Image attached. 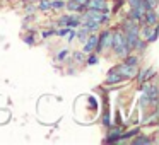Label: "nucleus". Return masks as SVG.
Segmentation results:
<instances>
[{"mask_svg": "<svg viewBox=\"0 0 159 145\" xmlns=\"http://www.w3.org/2000/svg\"><path fill=\"white\" fill-rule=\"evenodd\" d=\"M87 34H89V33H87V31H86V29H84V28L80 29V31H77V33H75V36H77V38H79V39H82V41H84V39H86V38H87Z\"/></svg>", "mask_w": 159, "mask_h": 145, "instance_id": "6ab92c4d", "label": "nucleus"}, {"mask_svg": "<svg viewBox=\"0 0 159 145\" xmlns=\"http://www.w3.org/2000/svg\"><path fill=\"white\" fill-rule=\"evenodd\" d=\"M123 80V77L120 75V73L116 72V70H111L110 73H108V77H106V84L108 86H113V84H118V82H121Z\"/></svg>", "mask_w": 159, "mask_h": 145, "instance_id": "0eeeda50", "label": "nucleus"}, {"mask_svg": "<svg viewBox=\"0 0 159 145\" xmlns=\"http://www.w3.org/2000/svg\"><path fill=\"white\" fill-rule=\"evenodd\" d=\"M52 34H55L53 29H52V31H45V33H43V38H48V36H52Z\"/></svg>", "mask_w": 159, "mask_h": 145, "instance_id": "393cba45", "label": "nucleus"}, {"mask_svg": "<svg viewBox=\"0 0 159 145\" xmlns=\"http://www.w3.org/2000/svg\"><path fill=\"white\" fill-rule=\"evenodd\" d=\"M87 63H89V65H94V63H98V58L96 56H89V58H87Z\"/></svg>", "mask_w": 159, "mask_h": 145, "instance_id": "5701e85b", "label": "nucleus"}, {"mask_svg": "<svg viewBox=\"0 0 159 145\" xmlns=\"http://www.w3.org/2000/svg\"><path fill=\"white\" fill-rule=\"evenodd\" d=\"M137 133H139V130H132V131H128V133H125V135H120V140H118V142L130 140V138H132V137H135Z\"/></svg>", "mask_w": 159, "mask_h": 145, "instance_id": "dca6fc26", "label": "nucleus"}, {"mask_svg": "<svg viewBox=\"0 0 159 145\" xmlns=\"http://www.w3.org/2000/svg\"><path fill=\"white\" fill-rule=\"evenodd\" d=\"M120 135H121V130H120V128H116L115 131H111V133L108 135L106 142H116V140H120Z\"/></svg>", "mask_w": 159, "mask_h": 145, "instance_id": "ddd939ff", "label": "nucleus"}, {"mask_svg": "<svg viewBox=\"0 0 159 145\" xmlns=\"http://www.w3.org/2000/svg\"><path fill=\"white\" fill-rule=\"evenodd\" d=\"M115 70H116L123 79H132V77L135 75V72H137V68H135L134 65H128V63H121V65L115 67Z\"/></svg>", "mask_w": 159, "mask_h": 145, "instance_id": "f03ea898", "label": "nucleus"}, {"mask_svg": "<svg viewBox=\"0 0 159 145\" xmlns=\"http://www.w3.org/2000/svg\"><path fill=\"white\" fill-rule=\"evenodd\" d=\"M111 48H113V51L116 53L118 56H125V55L130 53L127 43H125V36L121 31L111 33Z\"/></svg>", "mask_w": 159, "mask_h": 145, "instance_id": "f257e3e1", "label": "nucleus"}, {"mask_svg": "<svg viewBox=\"0 0 159 145\" xmlns=\"http://www.w3.org/2000/svg\"><path fill=\"white\" fill-rule=\"evenodd\" d=\"M38 9H39V11H48V9H50V0H41L39 5H38Z\"/></svg>", "mask_w": 159, "mask_h": 145, "instance_id": "a211bd4d", "label": "nucleus"}, {"mask_svg": "<svg viewBox=\"0 0 159 145\" xmlns=\"http://www.w3.org/2000/svg\"><path fill=\"white\" fill-rule=\"evenodd\" d=\"M86 7L94 9V11H103V12H106V11H108V4H106V0H87Z\"/></svg>", "mask_w": 159, "mask_h": 145, "instance_id": "423d86ee", "label": "nucleus"}, {"mask_svg": "<svg viewBox=\"0 0 159 145\" xmlns=\"http://www.w3.org/2000/svg\"><path fill=\"white\" fill-rule=\"evenodd\" d=\"M84 29H86L87 33H94V31H98V28H99V22H96V21H91V19H84V26H82Z\"/></svg>", "mask_w": 159, "mask_h": 145, "instance_id": "9d476101", "label": "nucleus"}, {"mask_svg": "<svg viewBox=\"0 0 159 145\" xmlns=\"http://www.w3.org/2000/svg\"><path fill=\"white\" fill-rule=\"evenodd\" d=\"M63 7H65V2L63 0H53V2H50V9L58 11V9H63Z\"/></svg>", "mask_w": 159, "mask_h": 145, "instance_id": "4468645a", "label": "nucleus"}, {"mask_svg": "<svg viewBox=\"0 0 159 145\" xmlns=\"http://www.w3.org/2000/svg\"><path fill=\"white\" fill-rule=\"evenodd\" d=\"M84 19H91V21H96V22H99V24H103V22L108 21V14H106V12H103V11H94V9H89V12L84 15Z\"/></svg>", "mask_w": 159, "mask_h": 145, "instance_id": "7ed1b4c3", "label": "nucleus"}, {"mask_svg": "<svg viewBox=\"0 0 159 145\" xmlns=\"http://www.w3.org/2000/svg\"><path fill=\"white\" fill-rule=\"evenodd\" d=\"M96 45H98V38H96V36H89V38H86L84 51L89 53V51H93V50H96Z\"/></svg>", "mask_w": 159, "mask_h": 145, "instance_id": "6e6552de", "label": "nucleus"}, {"mask_svg": "<svg viewBox=\"0 0 159 145\" xmlns=\"http://www.w3.org/2000/svg\"><path fill=\"white\" fill-rule=\"evenodd\" d=\"M128 2H130V7H132V9H135V11H139L142 15H144L145 9H144V4H142V0H128Z\"/></svg>", "mask_w": 159, "mask_h": 145, "instance_id": "9b49d317", "label": "nucleus"}, {"mask_svg": "<svg viewBox=\"0 0 159 145\" xmlns=\"http://www.w3.org/2000/svg\"><path fill=\"white\" fill-rule=\"evenodd\" d=\"M149 138L147 137H144V135H140V138H135L134 140V145H140V143H149Z\"/></svg>", "mask_w": 159, "mask_h": 145, "instance_id": "f3484780", "label": "nucleus"}, {"mask_svg": "<svg viewBox=\"0 0 159 145\" xmlns=\"http://www.w3.org/2000/svg\"><path fill=\"white\" fill-rule=\"evenodd\" d=\"M156 21H157V12L156 9H147L142 15V22H145L147 26H156Z\"/></svg>", "mask_w": 159, "mask_h": 145, "instance_id": "39448f33", "label": "nucleus"}, {"mask_svg": "<svg viewBox=\"0 0 159 145\" xmlns=\"http://www.w3.org/2000/svg\"><path fill=\"white\" fill-rule=\"evenodd\" d=\"M67 55H69V50H62V51H58V56H57V58H58V60H65Z\"/></svg>", "mask_w": 159, "mask_h": 145, "instance_id": "4be33fe9", "label": "nucleus"}, {"mask_svg": "<svg viewBox=\"0 0 159 145\" xmlns=\"http://www.w3.org/2000/svg\"><path fill=\"white\" fill-rule=\"evenodd\" d=\"M55 33H57L58 36H67V34L70 33V28H67V26H63L62 29H58V31H55Z\"/></svg>", "mask_w": 159, "mask_h": 145, "instance_id": "412c9836", "label": "nucleus"}, {"mask_svg": "<svg viewBox=\"0 0 159 145\" xmlns=\"http://www.w3.org/2000/svg\"><path fill=\"white\" fill-rule=\"evenodd\" d=\"M127 58H125V63H128V65H137V56H128V55H125Z\"/></svg>", "mask_w": 159, "mask_h": 145, "instance_id": "aec40b11", "label": "nucleus"}, {"mask_svg": "<svg viewBox=\"0 0 159 145\" xmlns=\"http://www.w3.org/2000/svg\"><path fill=\"white\" fill-rule=\"evenodd\" d=\"M65 26H67V28H70V29L79 28V26H80V19H79V17H74V15H69V19H67Z\"/></svg>", "mask_w": 159, "mask_h": 145, "instance_id": "f8f14e48", "label": "nucleus"}, {"mask_svg": "<svg viewBox=\"0 0 159 145\" xmlns=\"http://www.w3.org/2000/svg\"><path fill=\"white\" fill-rule=\"evenodd\" d=\"M110 46H111V31L101 33L99 39H98V45H96V50L98 51H103L104 48H110Z\"/></svg>", "mask_w": 159, "mask_h": 145, "instance_id": "20e7f679", "label": "nucleus"}, {"mask_svg": "<svg viewBox=\"0 0 159 145\" xmlns=\"http://www.w3.org/2000/svg\"><path fill=\"white\" fill-rule=\"evenodd\" d=\"M28 2H36V0H28Z\"/></svg>", "mask_w": 159, "mask_h": 145, "instance_id": "cd10ccee", "label": "nucleus"}, {"mask_svg": "<svg viewBox=\"0 0 159 145\" xmlns=\"http://www.w3.org/2000/svg\"><path fill=\"white\" fill-rule=\"evenodd\" d=\"M74 58H75V60H82V53H74Z\"/></svg>", "mask_w": 159, "mask_h": 145, "instance_id": "a878e982", "label": "nucleus"}, {"mask_svg": "<svg viewBox=\"0 0 159 145\" xmlns=\"http://www.w3.org/2000/svg\"><path fill=\"white\" fill-rule=\"evenodd\" d=\"M142 4H144V9H156L157 7V0H142Z\"/></svg>", "mask_w": 159, "mask_h": 145, "instance_id": "2eb2a0df", "label": "nucleus"}, {"mask_svg": "<svg viewBox=\"0 0 159 145\" xmlns=\"http://www.w3.org/2000/svg\"><path fill=\"white\" fill-rule=\"evenodd\" d=\"M103 121H104V125H106V126H110V118H108V114L103 118Z\"/></svg>", "mask_w": 159, "mask_h": 145, "instance_id": "bb28decb", "label": "nucleus"}, {"mask_svg": "<svg viewBox=\"0 0 159 145\" xmlns=\"http://www.w3.org/2000/svg\"><path fill=\"white\" fill-rule=\"evenodd\" d=\"M67 19H69V15H63V17H60V21H58V24H62V26H65V22H67Z\"/></svg>", "mask_w": 159, "mask_h": 145, "instance_id": "b1692460", "label": "nucleus"}, {"mask_svg": "<svg viewBox=\"0 0 159 145\" xmlns=\"http://www.w3.org/2000/svg\"><path fill=\"white\" fill-rule=\"evenodd\" d=\"M65 7L70 9V11H74V12H82L84 9H86V5H84V4H79L77 0H69V2L65 4Z\"/></svg>", "mask_w": 159, "mask_h": 145, "instance_id": "1a4fd4ad", "label": "nucleus"}]
</instances>
